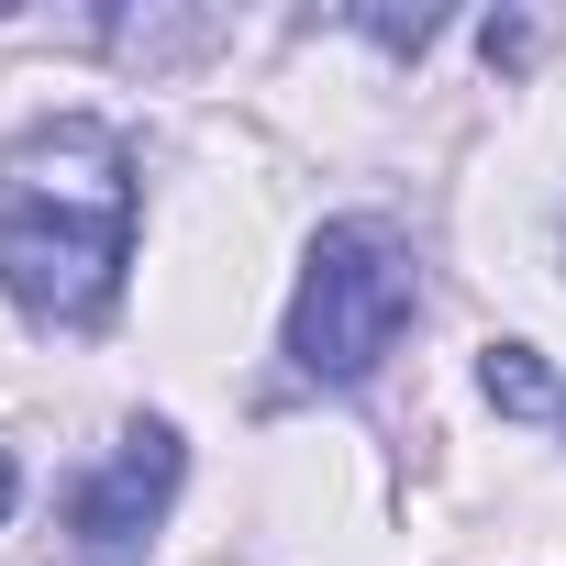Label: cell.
Instances as JSON below:
<instances>
[{"mask_svg":"<svg viewBox=\"0 0 566 566\" xmlns=\"http://www.w3.org/2000/svg\"><path fill=\"white\" fill-rule=\"evenodd\" d=\"M345 23H356V34L378 45V56H422V45L444 34V12H389V0H356Z\"/></svg>","mask_w":566,"mask_h":566,"instance_id":"8992f818","label":"cell"},{"mask_svg":"<svg viewBox=\"0 0 566 566\" xmlns=\"http://www.w3.org/2000/svg\"><path fill=\"white\" fill-rule=\"evenodd\" d=\"M12 500H23V467H12V455H0V522H12Z\"/></svg>","mask_w":566,"mask_h":566,"instance_id":"ba28073f","label":"cell"},{"mask_svg":"<svg viewBox=\"0 0 566 566\" xmlns=\"http://www.w3.org/2000/svg\"><path fill=\"white\" fill-rule=\"evenodd\" d=\"M555 433H566V400H555Z\"/></svg>","mask_w":566,"mask_h":566,"instance_id":"9c48e42d","label":"cell"},{"mask_svg":"<svg viewBox=\"0 0 566 566\" xmlns=\"http://www.w3.org/2000/svg\"><path fill=\"white\" fill-rule=\"evenodd\" d=\"M178 478H189L178 422H123V444L67 489V555L78 566H145L156 522L178 511Z\"/></svg>","mask_w":566,"mask_h":566,"instance_id":"3957f363","label":"cell"},{"mask_svg":"<svg viewBox=\"0 0 566 566\" xmlns=\"http://www.w3.org/2000/svg\"><path fill=\"white\" fill-rule=\"evenodd\" d=\"M478 389H489L500 411H522V422H555V400H566V378H555L533 345H489V356H478Z\"/></svg>","mask_w":566,"mask_h":566,"instance_id":"5b68a950","label":"cell"},{"mask_svg":"<svg viewBox=\"0 0 566 566\" xmlns=\"http://www.w3.org/2000/svg\"><path fill=\"white\" fill-rule=\"evenodd\" d=\"M478 45H489V67H522V56H533L544 34H533L522 12H489V23H478Z\"/></svg>","mask_w":566,"mask_h":566,"instance_id":"52a82bcc","label":"cell"},{"mask_svg":"<svg viewBox=\"0 0 566 566\" xmlns=\"http://www.w3.org/2000/svg\"><path fill=\"white\" fill-rule=\"evenodd\" d=\"M134 134L112 112H45L0 145V301L45 334H101L134 277Z\"/></svg>","mask_w":566,"mask_h":566,"instance_id":"6da1fadb","label":"cell"},{"mask_svg":"<svg viewBox=\"0 0 566 566\" xmlns=\"http://www.w3.org/2000/svg\"><path fill=\"white\" fill-rule=\"evenodd\" d=\"M422 323V255L400 222L378 211H345L312 233L301 255V290H290V323H277V356H290L301 389H367L400 334Z\"/></svg>","mask_w":566,"mask_h":566,"instance_id":"7a4b0ae2","label":"cell"},{"mask_svg":"<svg viewBox=\"0 0 566 566\" xmlns=\"http://www.w3.org/2000/svg\"><path fill=\"white\" fill-rule=\"evenodd\" d=\"M90 34H101V56H112V67H145V78H156V67L211 56L233 23H222V12H101Z\"/></svg>","mask_w":566,"mask_h":566,"instance_id":"277c9868","label":"cell"}]
</instances>
